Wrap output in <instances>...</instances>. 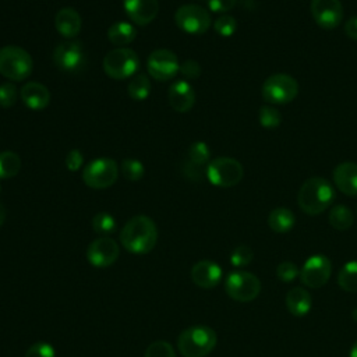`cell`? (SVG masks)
Returning <instances> with one entry per match:
<instances>
[{
  "label": "cell",
  "instance_id": "obj_1",
  "mask_svg": "<svg viewBox=\"0 0 357 357\" xmlns=\"http://www.w3.org/2000/svg\"><path fill=\"white\" fill-rule=\"evenodd\" d=\"M158 241V227L146 215L132 216L120 230V243L131 254H148Z\"/></svg>",
  "mask_w": 357,
  "mask_h": 357
},
{
  "label": "cell",
  "instance_id": "obj_2",
  "mask_svg": "<svg viewBox=\"0 0 357 357\" xmlns=\"http://www.w3.org/2000/svg\"><path fill=\"white\" fill-rule=\"evenodd\" d=\"M335 199L332 184L322 177L305 180L297 194V204L307 215H319L326 211Z\"/></svg>",
  "mask_w": 357,
  "mask_h": 357
},
{
  "label": "cell",
  "instance_id": "obj_3",
  "mask_svg": "<svg viewBox=\"0 0 357 357\" xmlns=\"http://www.w3.org/2000/svg\"><path fill=\"white\" fill-rule=\"evenodd\" d=\"M216 332L206 325H192L184 329L177 339V347L184 357H206L216 346Z\"/></svg>",
  "mask_w": 357,
  "mask_h": 357
},
{
  "label": "cell",
  "instance_id": "obj_4",
  "mask_svg": "<svg viewBox=\"0 0 357 357\" xmlns=\"http://www.w3.org/2000/svg\"><path fill=\"white\" fill-rule=\"evenodd\" d=\"M33 68L31 54L21 46L7 45L0 47V74L11 82L26 79Z\"/></svg>",
  "mask_w": 357,
  "mask_h": 357
},
{
  "label": "cell",
  "instance_id": "obj_5",
  "mask_svg": "<svg viewBox=\"0 0 357 357\" xmlns=\"http://www.w3.org/2000/svg\"><path fill=\"white\" fill-rule=\"evenodd\" d=\"M139 57L130 47H116L103 57V71L113 79H127L139 70Z\"/></svg>",
  "mask_w": 357,
  "mask_h": 357
},
{
  "label": "cell",
  "instance_id": "obj_6",
  "mask_svg": "<svg viewBox=\"0 0 357 357\" xmlns=\"http://www.w3.org/2000/svg\"><path fill=\"white\" fill-rule=\"evenodd\" d=\"M119 177V166L112 158H96L88 162L82 170L84 183L93 190L112 187Z\"/></svg>",
  "mask_w": 357,
  "mask_h": 357
},
{
  "label": "cell",
  "instance_id": "obj_7",
  "mask_svg": "<svg viewBox=\"0 0 357 357\" xmlns=\"http://www.w3.org/2000/svg\"><path fill=\"white\" fill-rule=\"evenodd\" d=\"M206 178L216 187H233L237 185L244 174L243 165L233 158L220 156L212 159L205 169Z\"/></svg>",
  "mask_w": 357,
  "mask_h": 357
},
{
  "label": "cell",
  "instance_id": "obj_8",
  "mask_svg": "<svg viewBox=\"0 0 357 357\" xmlns=\"http://www.w3.org/2000/svg\"><path fill=\"white\" fill-rule=\"evenodd\" d=\"M226 294L238 303H250L258 297L261 291L259 279L247 271H234L225 279Z\"/></svg>",
  "mask_w": 357,
  "mask_h": 357
},
{
  "label": "cell",
  "instance_id": "obj_9",
  "mask_svg": "<svg viewBox=\"0 0 357 357\" xmlns=\"http://www.w3.org/2000/svg\"><path fill=\"white\" fill-rule=\"evenodd\" d=\"M54 66L64 73L77 74L85 68L86 53L82 43L77 39H66L53 50Z\"/></svg>",
  "mask_w": 357,
  "mask_h": 357
},
{
  "label": "cell",
  "instance_id": "obj_10",
  "mask_svg": "<svg viewBox=\"0 0 357 357\" xmlns=\"http://www.w3.org/2000/svg\"><path fill=\"white\" fill-rule=\"evenodd\" d=\"M298 93L297 81L283 73L272 74L262 85V98L269 105H286L291 102Z\"/></svg>",
  "mask_w": 357,
  "mask_h": 357
},
{
  "label": "cell",
  "instance_id": "obj_11",
  "mask_svg": "<svg viewBox=\"0 0 357 357\" xmlns=\"http://www.w3.org/2000/svg\"><path fill=\"white\" fill-rule=\"evenodd\" d=\"M176 25L191 35L205 33L211 28V15L206 8L197 4H183L174 14Z\"/></svg>",
  "mask_w": 357,
  "mask_h": 357
},
{
  "label": "cell",
  "instance_id": "obj_12",
  "mask_svg": "<svg viewBox=\"0 0 357 357\" xmlns=\"http://www.w3.org/2000/svg\"><path fill=\"white\" fill-rule=\"evenodd\" d=\"M146 70L156 81H170L180 70L177 54L169 49H156L148 56Z\"/></svg>",
  "mask_w": 357,
  "mask_h": 357
},
{
  "label": "cell",
  "instance_id": "obj_13",
  "mask_svg": "<svg viewBox=\"0 0 357 357\" xmlns=\"http://www.w3.org/2000/svg\"><path fill=\"white\" fill-rule=\"evenodd\" d=\"M332 275V264L328 257L311 255L300 271V280L308 289H319L328 283Z\"/></svg>",
  "mask_w": 357,
  "mask_h": 357
},
{
  "label": "cell",
  "instance_id": "obj_14",
  "mask_svg": "<svg viewBox=\"0 0 357 357\" xmlns=\"http://www.w3.org/2000/svg\"><path fill=\"white\" fill-rule=\"evenodd\" d=\"M120 250L117 243L109 236H100L86 248V259L95 268H107L119 258Z\"/></svg>",
  "mask_w": 357,
  "mask_h": 357
},
{
  "label": "cell",
  "instance_id": "obj_15",
  "mask_svg": "<svg viewBox=\"0 0 357 357\" xmlns=\"http://www.w3.org/2000/svg\"><path fill=\"white\" fill-rule=\"evenodd\" d=\"M311 15L318 26L333 29L343 20V7L340 0H311Z\"/></svg>",
  "mask_w": 357,
  "mask_h": 357
},
{
  "label": "cell",
  "instance_id": "obj_16",
  "mask_svg": "<svg viewBox=\"0 0 357 357\" xmlns=\"http://www.w3.org/2000/svg\"><path fill=\"white\" fill-rule=\"evenodd\" d=\"M123 7L130 20L139 26L151 24L159 13L158 0H123Z\"/></svg>",
  "mask_w": 357,
  "mask_h": 357
},
{
  "label": "cell",
  "instance_id": "obj_17",
  "mask_svg": "<svg viewBox=\"0 0 357 357\" xmlns=\"http://www.w3.org/2000/svg\"><path fill=\"white\" fill-rule=\"evenodd\" d=\"M191 280L201 289H213L222 280V268L209 259H202L191 268Z\"/></svg>",
  "mask_w": 357,
  "mask_h": 357
},
{
  "label": "cell",
  "instance_id": "obj_18",
  "mask_svg": "<svg viewBox=\"0 0 357 357\" xmlns=\"http://www.w3.org/2000/svg\"><path fill=\"white\" fill-rule=\"evenodd\" d=\"M167 98L169 105L173 110L178 113H185L191 110L195 103V91L188 81L180 79L169 86Z\"/></svg>",
  "mask_w": 357,
  "mask_h": 357
},
{
  "label": "cell",
  "instance_id": "obj_19",
  "mask_svg": "<svg viewBox=\"0 0 357 357\" xmlns=\"http://www.w3.org/2000/svg\"><path fill=\"white\" fill-rule=\"evenodd\" d=\"M20 98L28 109L43 110L50 103V91L40 82L29 81L20 89Z\"/></svg>",
  "mask_w": 357,
  "mask_h": 357
},
{
  "label": "cell",
  "instance_id": "obj_20",
  "mask_svg": "<svg viewBox=\"0 0 357 357\" xmlns=\"http://www.w3.org/2000/svg\"><path fill=\"white\" fill-rule=\"evenodd\" d=\"M56 31L66 39H74L82 28V20L77 10L71 7L60 8L54 17Z\"/></svg>",
  "mask_w": 357,
  "mask_h": 357
},
{
  "label": "cell",
  "instance_id": "obj_21",
  "mask_svg": "<svg viewBox=\"0 0 357 357\" xmlns=\"http://www.w3.org/2000/svg\"><path fill=\"white\" fill-rule=\"evenodd\" d=\"M335 185L346 195H357V163L342 162L333 170Z\"/></svg>",
  "mask_w": 357,
  "mask_h": 357
},
{
  "label": "cell",
  "instance_id": "obj_22",
  "mask_svg": "<svg viewBox=\"0 0 357 357\" xmlns=\"http://www.w3.org/2000/svg\"><path fill=\"white\" fill-rule=\"evenodd\" d=\"M312 307V297L304 287H293L286 294V308L294 317H304Z\"/></svg>",
  "mask_w": 357,
  "mask_h": 357
},
{
  "label": "cell",
  "instance_id": "obj_23",
  "mask_svg": "<svg viewBox=\"0 0 357 357\" xmlns=\"http://www.w3.org/2000/svg\"><path fill=\"white\" fill-rule=\"evenodd\" d=\"M135 38H137V28L127 21L114 22L107 29L109 42L120 47H124L126 45L131 43Z\"/></svg>",
  "mask_w": 357,
  "mask_h": 357
},
{
  "label": "cell",
  "instance_id": "obj_24",
  "mask_svg": "<svg viewBox=\"0 0 357 357\" xmlns=\"http://www.w3.org/2000/svg\"><path fill=\"white\" fill-rule=\"evenodd\" d=\"M296 223L294 215L290 209L284 208V206H279L275 208L273 211H271L269 216H268V226L279 234H284L287 231H290L293 229Z\"/></svg>",
  "mask_w": 357,
  "mask_h": 357
},
{
  "label": "cell",
  "instance_id": "obj_25",
  "mask_svg": "<svg viewBox=\"0 0 357 357\" xmlns=\"http://www.w3.org/2000/svg\"><path fill=\"white\" fill-rule=\"evenodd\" d=\"M151 81L146 74H135L131 77L128 85H127V92L128 96L134 100H144L149 96L151 93Z\"/></svg>",
  "mask_w": 357,
  "mask_h": 357
},
{
  "label": "cell",
  "instance_id": "obj_26",
  "mask_svg": "<svg viewBox=\"0 0 357 357\" xmlns=\"http://www.w3.org/2000/svg\"><path fill=\"white\" fill-rule=\"evenodd\" d=\"M337 284L344 291H357V261H349L340 268L337 273Z\"/></svg>",
  "mask_w": 357,
  "mask_h": 357
},
{
  "label": "cell",
  "instance_id": "obj_27",
  "mask_svg": "<svg viewBox=\"0 0 357 357\" xmlns=\"http://www.w3.org/2000/svg\"><path fill=\"white\" fill-rule=\"evenodd\" d=\"M329 223L336 230H347L354 222L353 212L344 205H335L329 212Z\"/></svg>",
  "mask_w": 357,
  "mask_h": 357
},
{
  "label": "cell",
  "instance_id": "obj_28",
  "mask_svg": "<svg viewBox=\"0 0 357 357\" xmlns=\"http://www.w3.org/2000/svg\"><path fill=\"white\" fill-rule=\"evenodd\" d=\"M21 158L13 151L0 152V180L11 178L20 173Z\"/></svg>",
  "mask_w": 357,
  "mask_h": 357
},
{
  "label": "cell",
  "instance_id": "obj_29",
  "mask_svg": "<svg viewBox=\"0 0 357 357\" xmlns=\"http://www.w3.org/2000/svg\"><path fill=\"white\" fill-rule=\"evenodd\" d=\"M117 227L116 219L107 212H99L92 218V229L100 236L112 234Z\"/></svg>",
  "mask_w": 357,
  "mask_h": 357
},
{
  "label": "cell",
  "instance_id": "obj_30",
  "mask_svg": "<svg viewBox=\"0 0 357 357\" xmlns=\"http://www.w3.org/2000/svg\"><path fill=\"white\" fill-rule=\"evenodd\" d=\"M120 170L123 176L130 180V181H138L144 177L145 174V166L142 165L141 160L134 159V158H127L121 162Z\"/></svg>",
  "mask_w": 357,
  "mask_h": 357
},
{
  "label": "cell",
  "instance_id": "obj_31",
  "mask_svg": "<svg viewBox=\"0 0 357 357\" xmlns=\"http://www.w3.org/2000/svg\"><path fill=\"white\" fill-rule=\"evenodd\" d=\"M187 159L197 163V165H201L204 166L205 163H209L211 162V151H209V146L202 142V141H195L190 145L188 148V155H187Z\"/></svg>",
  "mask_w": 357,
  "mask_h": 357
},
{
  "label": "cell",
  "instance_id": "obj_32",
  "mask_svg": "<svg viewBox=\"0 0 357 357\" xmlns=\"http://www.w3.org/2000/svg\"><path fill=\"white\" fill-rule=\"evenodd\" d=\"M258 119H259V123L262 127L265 128H276L280 121H282V116H280V112L273 107V106H262L259 109V113H258Z\"/></svg>",
  "mask_w": 357,
  "mask_h": 357
},
{
  "label": "cell",
  "instance_id": "obj_33",
  "mask_svg": "<svg viewBox=\"0 0 357 357\" xmlns=\"http://www.w3.org/2000/svg\"><path fill=\"white\" fill-rule=\"evenodd\" d=\"M254 258V251L248 245H237L230 254V264L236 268L247 266Z\"/></svg>",
  "mask_w": 357,
  "mask_h": 357
},
{
  "label": "cell",
  "instance_id": "obj_34",
  "mask_svg": "<svg viewBox=\"0 0 357 357\" xmlns=\"http://www.w3.org/2000/svg\"><path fill=\"white\" fill-rule=\"evenodd\" d=\"M18 93L20 92L14 82L7 81V82L0 84V107H3V109L13 107L17 102Z\"/></svg>",
  "mask_w": 357,
  "mask_h": 357
},
{
  "label": "cell",
  "instance_id": "obj_35",
  "mask_svg": "<svg viewBox=\"0 0 357 357\" xmlns=\"http://www.w3.org/2000/svg\"><path fill=\"white\" fill-rule=\"evenodd\" d=\"M144 357H176V353L169 342L156 340L146 347Z\"/></svg>",
  "mask_w": 357,
  "mask_h": 357
},
{
  "label": "cell",
  "instance_id": "obj_36",
  "mask_svg": "<svg viewBox=\"0 0 357 357\" xmlns=\"http://www.w3.org/2000/svg\"><path fill=\"white\" fill-rule=\"evenodd\" d=\"M237 21L229 14H222L213 22V29L220 36H231L236 32Z\"/></svg>",
  "mask_w": 357,
  "mask_h": 357
},
{
  "label": "cell",
  "instance_id": "obj_37",
  "mask_svg": "<svg viewBox=\"0 0 357 357\" xmlns=\"http://www.w3.org/2000/svg\"><path fill=\"white\" fill-rule=\"evenodd\" d=\"M276 276L279 280H282L284 283H290L297 276H300V269L294 262L283 261L276 266Z\"/></svg>",
  "mask_w": 357,
  "mask_h": 357
},
{
  "label": "cell",
  "instance_id": "obj_38",
  "mask_svg": "<svg viewBox=\"0 0 357 357\" xmlns=\"http://www.w3.org/2000/svg\"><path fill=\"white\" fill-rule=\"evenodd\" d=\"M181 173H183V176H185L191 181H201L204 178V176H206V173H205V170L202 169L201 165H197V163H194L188 159L183 160Z\"/></svg>",
  "mask_w": 357,
  "mask_h": 357
},
{
  "label": "cell",
  "instance_id": "obj_39",
  "mask_svg": "<svg viewBox=\"0 0 357 357\" xmlns=\"http://www.w3.org/2000/svg\"><path fill=\"white\" fill-rule=\"evenodd\" d=\"M24 357H56V351L52 344L46 342H36L28 347Z\"/></svg>",
  "mask_w": 357,
  "mask_h": 357
},
{
  "label": "cell",
  "instance_id": "obj_40",
  "mask_svg": "<svg viewBox=\"0 0 357 357\" xmlns=\"http://www.w3.org/2000/svg\"><path fill=\"white\" fill-rule=\"evenodd\" d=\"M201 71H202V68H201L199 63L192 60V59H188V60L183 61L180 64V70H178V73L185 79H195V78H198L201 75Z\"/></svg>",
  "mask_w": 357,
  "mask_h": 357
},
{
  "label": "cell",
  "instance_id": "obj_41",
  "mask_svg": "<svg viewBox=\"0 0 357 357\" xmlns=\"http://www.w3.org/2000/svg\"><path fill=\"white\" fill-rule=\"evenodd\" d=\"M64 163H66V167L70 172H78L82 167V165H84V155H82V152L79 149L68 151V153L66 155Z\"/></svg>",
  "mask_w": 357,
  "mask_h": 357
},
{
  "label": "cell",
  "instance_id": "obj_42",
  "mask_svg": "<svg viewBox=\"0 0 357 357\" xmlns=\"http://www.w3.org/2000/svg\"><path fill=\"white\" fill-rule=\"evenodd\" d=\"M237 0H208L209 10L213 13H227L234 8Z\"/></svg>",
  "mask_w": 357,
  "mask_h": 357
},
{
  "label": "cell",
  "instance_id": "obj_43",
  "mask_svg": "<svg viewBox=\"0 0 357 357\" xmlns=\"http://www.w3.org/2000/svg\"><path fill=\"white\" fill-rule=\"evenodd\" d=\"M344 32L346 35L353 39V40H357V15L354 17H350L346 24H344Z\"/></svg>",
  "mask_w": 357,
  "mask_h": 357
},
{
  "label": "cell",
  "instance_id": "obj_44",
  "mask_svg": "<svg viewBox=\"0 0 357 357\" xmlns=\"http://www.w3.org/2000/svg\"><path fill=\"white\" fill-rule=\"evenodd\" d=\"M6 218H7V211H6V206L0 202V227L3 226V223L6 222Z\"/></svg>",
  "mask_w": 357,
  "mask_h": 357
},
{
  "label": "cell",
  "instance_id": "obj_45",
  "mask_svg": "<svg viewBox=\"0 0 357 357\" xmlns=\"http://www.w3.org/2000/svg\"><path fill=\"white\" fill-rule=\"evenodd\" d=\"M350 357H357V340L354 342V344L350 349Z\"/></svg>",
  "mask_w": 357,
  "mask_h": 357
},
{
  "label": "cell",
  "instance_id": "obj_46",
  "mask_svg": "<svg viewBox=\"0 0 357 357\" xmlns=\"http://www.w3.org/2000/svg\"><path fill=\"white\" fill-rule=\"evenodd\" d=\"M351 317H353V319H354V321H357V308H354V310H353Z\"/></svg>",
  "mask_w": 357,
  "mask_h": 357
},
{
  "label": "cell",
  "instance_id": "obj_47",
  "mask_svg": "<svg viewBox=\"0 0 357 357\" xmlns=\"http://www.w3.org/2000/svg\"><path fill=\"white\" fill-rule=\"evenodd\" d=\"M0 192H1V184H0Z\"/></svg>",
  "mask_w": 357,
  "mask_h": 357
},
{
  "label": "cell",
  "instance_id": "obj_48",
  "mask_svg": "<svg viewBox=\"0 0 357 357\" xmlns=\"http://www.w3.org/2000/svg\"><path fill=\"white\" fill-rule=\"evenodd\" d=\"M356 215H357V209H356Z\"/></svg>",
  "mask_w": 357,
  "mask_h": 357
}]
</instances>
